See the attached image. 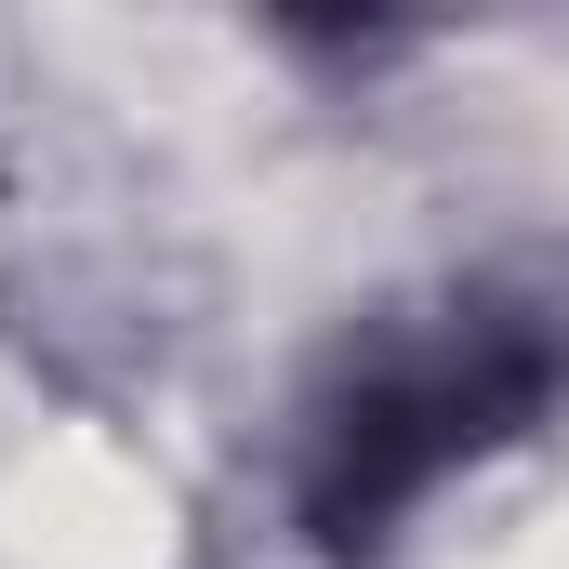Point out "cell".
Listing matches in <instances>:
<instances>
[{"label":"cell","mask_w":569,"mask_h":569,"mask_svg":"<svg viewBox=\"0 0 569 569\" xmlns=\"http://www.w3.org/2000/svg\"><path fill=\"white\" fill-rule=\"evenodd\" d=\"M530 398H543V358H437L411 385H371V398L331 425L318 517H331V530H371L385 503H411L450 450H477V437L503 425V411H530Z\"/></svg>","instance_id":"6da1fadb"}]
</instances>
